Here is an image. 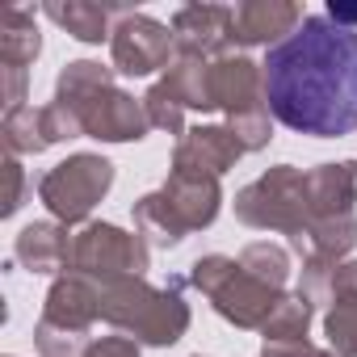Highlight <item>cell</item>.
<instances>
[{"label":"cell","instance_id":"1","mask_svg":"<svg viewBox=\"0 0 357 357\" xmlns=\"http://www.w3.org/2000/svg\"><path fill=\"white\" fill-rule=\"evenodd\" d=\"M269 114L311 139H344L357 130V30L307 13L298 30L265 51Z\"/></svg>","mask_w":357,"mask_h":357},{"label":"cell","instance_id":"2","mask_svg":"<svg viewBox=\"0 0 357 357\" xmlns=\"http://www.w3.org/2000/svg\"><path fill=\"white\" fill-rule=\"evenodd\" d=\"M114 68L97 63V59H76L59 72L55 80V105H63L84 139H101V143H139L147 139L151 122L143 109V97L135 101L130 93H122L114 84Z\"/></svg>","mask_w":357,"mask_h":357},{"label":"cell","instance_id":"3","mask_svg":"<svg viewBox=\"0 0 357 357\" xmlns=\"http://www.w3.org/2000/svg\"><path fill=\"white\" fill-rule=\"evenodd\" d=\"M101 319L139 344L168 349L190 332V303L181 298V278L151 286L147 278L101 282Z\"/></svg>","mask_w":357,"mask_h":357},{"label":"cell","instance_id":"4","mask_svg":"<svg viewBox=\"0 0 357 357\" xmlns=\"http://www.w3.org/2000/svg\"><path fill=\"white\" fill-rule=\"evenodd\" d=\"M190 286H194L198 294H206L211 307H215L227 324H236V328H244V332H261L265 319L273 315V307H278L282 294H286V290L265 286V282L252 278L236 257H223V252L198 257V261L190 265Z\"/></svg>","mask_w":357,"mask_h":357},{"label":"cell","instance_id":"5","mask_svg":"<svg viewBox=\"0 0 357 357\" xmlns=\"http://www.w3.org/2000/svg\"><path fill=\"white\" fill-rule=\"evenodd\" d=\"M236 219L257 231H282L298 236L311 223V202H307V172L294 164H273L248 181L236 194Z\"/></svg>","mask_w":357,"mask_h":357},{"label":"cell","instance_id":"6","mask_svg":"<svg viewBox=\"0 0 357 357\" xmlns=\"http://www.w3.org/2000/svg\"><path fill=\"white\" fill-rule=\"evenodd\" d=\"M109 185H114V164L97 151H76V155L59 160L51 172H43L38 198L55 223L76 227L93 215V206L109 194Z\"/></svg>","mask_w":357,"mask_h":357},{"label":"cell","instance_id":"7","mask_svg":"<svg viewBox=\"0 0 357 357\" xmlns=\"http://www.w3.org/2000/svg\"><path fill=\"white\" fill-rule=\"evenodd\" d=\"M68 269L84 273L93 282H114V278H143L151 269V248L139 231H122L114 223H84L72 236Z\"/></svg>","mask_w":357,"mask_h":357},{"label":"cell","instance_id":"8","mask_svg":"<svg viewBox=\"0 0 357 357\" xmlns=\"http://www.w3.org/2000/svg\"><path fill=\"white\" fill-rule=\"evenodd\" d=\"M109 59H114L109 68L118 76H151V72H160V68H168L176 59V38H172V30L164 22L130 9L114 26Z\"/></svg>","mask_w":357,"mask_h":357},{"label":"cell","instance_id":"9","mask_svg":"<svg viewBox=\"0 0 357 357\" xmlns=\"http://www.w3.org/2000/svg\"><path fill=\"white\" fill-rule=\"evenodd\" d=\"M176 38V55L194 59H223L236 47V9L227 5H185L168 22Z\"/></svg>","mask_w":357,"mask_h":357},{"label":"cell","instance_id":"10","mask_svg":"<svg viewBox=\"0 0 357 357\" xmlns=\"http://www.w3.org/2000/svg\"><path fill=\"white\" fill-rule=\"evenodd\" d=\"M211 101L215 109L227 114V122L248 118V114H265V72L257 59L248 55H223L211 59Z\"/></svg>","mask_w":357,"mask_h":357},{"label":"cell","instance_id":"11","mask_svg":"<svg viewBox=\"0 0 357 357\" xmlns=\"http://www.w3.org/2000/svg\"><path fill=\"white\" fill-rule=\"evenodd\" d=\"M248 155L244 143L236 139L231 126H190L172 147V172H190V176H219L236 168V160Z\"/></svg>","mask_w":357,"mask_h":357},{"label":"cell","instance_id":"12","mask_svg":"<svg viewBox=\"0 0 357 357\" xmlns=\"http://www.w3.org/2000/svg\"><path fill=\"white\" fill-rule=\"evenodd\" d=\"M97 319H101V282L63 269L51 282V290H47L43 324L63 328V332H76V336H89Z\"/></svg>","mask_w":357,"mask_h":357},{"label":"cell","instance_id":"13","mask_svg":"<svg viewBox=\"0 0 357 357\" xmlns=\"http://www.w3.org/2000/svg\"><path fill=\"white\" fill-rule=\"evenodd\" d=\"M172 219L181 223V231H202L219 219L223 211V190L215 176H190V172H168V181L160 185Z\"/></svg>","mask_w":357,"mask_h":357},{"label":"cell","instance_id":"14","mask_svg":"<svg viewBox=\"0 0 357 357\" xmlns=\"http://www.w3.org/2000/svg\"><path fill=\"white\" fill-rule=\"evenodd\" d=\"M307 13L294 0H244L236 5V47H278Z\"/></svg>","mask_w":357,"mask_h":357},{"label":"cell","instance_id":"15","mask_svg":"<svg viewBox=\"0 0 357 357\" xmlns=\"http://www.w3.org/2000/svg\"><path fill=\"white\" fill-rule=\"evenodd\" d=\"M307 202H311V223L357 215V160H332L307 168Z\"/></svg>","mask_w":357,"mask_h":357},{"label":"cell","instance_id":"16","mask_svg":"<svg viewBox=\"0 0 357 357\" xmlns=\"http://www.w3.org/2000/svg\"><path fill=\"white\" fill-rule=\"evenodd\" d=\"M353 248H357V215L315 219L298 236H290V252L303 257V265H328V269H336L340 261H349Z\"/></svg>","mask_w":357,"mask_h":357},{"label":"cell","instance_id":"17","mask_svg":"<svg viewBox=\"0 0 357 357\" xmlns=\"http://www.w3.org/2000/svg\"><path fill=\"white\" fill-rule=\"evenodd\" d=\"M68 252H72V236L55 219L22 227V236L13 240V261L26 265L30 273H63L68 269Z\"/></svg>","mask_w":357,"mask_h":357},{"label":"cell","instance_id":"18","mask_svg":"<svg viewBox=\"0 0 357 357\" xmlns=\"http://www.w3.org/2000/svg\"><path fill=\"white\" fill-rule=\"evenodd\" d=\"M43 13L59 26V30H68L76 43H89V47H97V43H109L114 38V17H126L130 9H105V5H93V0H51V5H43Z\"/></svg>","mask_w":357,"mask_h":357},{"label":"cell","instance_id":"19","mask_svg":"<svg viewBox=\"0 0 357 357\" xmlns=\"http://www.w3.org/2000/svg\"><path fill=\"white\" fill-rule=\"evenodd\" d=\"M160 84L176 97V105L181 109H198V114H211L215 101H211V59H194V55H176Z\"/></svg>","mask_w":357,"mask_h":357},{"label":"cell","instance_id":"20","mask_svg":"<svg viewBox=\"0 0 357 357\" xmlns=\"http://www.w3.org/2000/svg\"><path fill=\"white\" fill-rule=\"evenodd\" d=\"M0 135H5L9 155H17V160L55 147V135H51V122H47V105H22V109H9L5 122H0Z\"/></svg>","mask_w":357,"mask_h":357},{"label":"cell","instance_id":"21","mask_svg":"<svg viewBox=\"0 0 357 357\" xmlns=\"http://www.w3.org/2000/svg\"><path fill=\"white\" fill-rule=\"evenodd\" d=\"M43 55V34L34 26L30 9H5L0 13V63L5 68H30Z\"/></svg>","mask_w":357,"mask_h":357},{"label":"cell","instance_id":"22","mask_svg":"<svg viewBox=\"0 0 357 357\" xmlns=\"http://www.w3.org/2000/svg\"><path fill=\"white\" fill-rule=\"evenodd\" d=\"M130 215H135V231L147 240V248H176V244L185 240L181 223L172 219V211H168V202H164L160 190L155 194H143Z\"/></svg>","mask_w":357,"mask_h":357},{"label":"cell","instance_id":"23","mask_svg":"<svg viewBox=\"0 0 357 357\" xmlns=\"http://www.w3.org/2000/svg\"><path fill=\"white\" fill-rule=\"evenodd\" d=\"M252 278H261L265 286H273V290H286V282H290V248H282V244H269V240H252V244H244L240 248V257H236Z\"/></svg>","mask_w":357,"mask_h":357},{"label":"cell","instance_id":"24","mask_svg":"<svg viewBox=\"0 0 357 357\" xmlns=\"http://www.w3.org/2000/svg\"><path fill=\"white\" fill-rule=\"evenodd\" d=\"M311 315L315 307L303 303L298 294H282V303L273 307V315L265 319L261 336L265 344H286V340H307V328H311Z\"/></svg>","mask_w":357,"mask_h":357},{"label":"cell","instance_id":"25","mask_svg":"<svg viewBox=\"0 0 357 357\" xmlns=\"http://www.w3.org/2000/svg\"><path fill=\"white\" fill-rule=\"evenodd\" d=\"M324 336L332 353L357 357V303H332L324 311Z\"/></svg>","mask_w":357,"mask_h":357},{"label":"cell","instance_id":"26","mask_svg":"<svg viewBox=\"0 0 357 357\" xmlns=\"http://www.w3.org/2000/svg\"><path fill=\"white\" fill-rule=\"evenodd\" d=\"M143 109H147V122H151L155 130H168V135H176V139L185 135V109L176 105V97H172L160 80L143 93Z\"/></svg>","mask_w":357,"mask_h":357},{"label":"cell","instance_id":"27","mask_svg":"<svg viewBox=\"0 0 357 357\" xmlns=\"http://www.w3.org/2000/svg\"><path fill=\"white\" fill-rule=\"evenodd\" d=\"M5 176H9V194H5V219H13L22 206H26V168H22V160L17 155H9L5 160Z\"/></svg>","mask_w":357,"mask_h":357},{"label":"cell","instance_id":"28","mask_svg":"<svg viewBox=\"0 0 357 357\" xmlns=\"http://www.w3.org/2000/svg\"><path fill=\"white\" fill-rule=\"evenodd\" d=\"M332 303H357V261H340L332 269Z\"/></svg>","mask_w":357,"mask_h":357},{"label":"cell","instance_id":"29","mask_svg":"<svg viewBox=\"0 0 357 357\" xmlns=\"http://www.w3.org/2000/svg\"><path fill=\"white\" fill-rule=\"evenodd\" d=\"M84 357H139V340L135 336H97Z\"/></svg>","mask_w":357,"mask_h":357},{"label":"cell","instance_id":"30","mask_svg":"<svg viewBox=\"0 0 357 357\" xmlns=\"http://www.w3.org/2000/svg\"><path fill=\"white\" fill-rule=\"evenodd\" d=\"M257 357H340L332 349H319L311 340H286V344H265Z\"/></svg>","mask_w":357,"mask_h":357},{"label":"cell","instance_id":"31","mask_svg":"<svg viewBox=\"0 0 357 357\" xmlns=\"http://www.w3.org/2000/svg\"><path fill=\"white\" fill-rule=\"evenodd\" d=\"M0 76H5V114L22 109L26 105V72L22 68H0Z\"/></svg>","mask_w":357,"mask_h":357},{"label":"cell","instance_id":"32","mask_svg":"<svg viewBox=\"0 0 357 357\" xmlns=\"http://www.w3.org/2000/svg\"><path fill=\"white\" fill-rule=\"evenodd\" d=\"M324 17H328L332 26H340V30H357V5H340V0H332Z\"/></svg>","mask_w":357,"mask_h":357},{"label":"cell","instance_id":"33","mask_svg":"<svg viewBox=\"0 0 357 357\" xmlns=\"http://www.w3.org/2000/svg\"><path fill=\"white\" fill-rule=\"evenodd\" d=\"M194 357H202V353H194Z\"/></svg>","mask_w":357,"mask_h":357}]
</instances>
